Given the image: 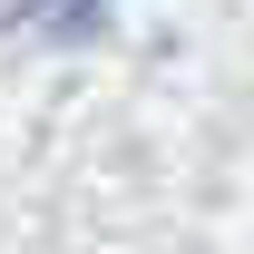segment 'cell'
<instances>
[{"label":"cell","instance_id":"1","mask_svg":"<svg viewBox=\"0 0 254 254\" xmlns=\"http://www.w3.org/2000/svg\"><path fill=\"white\" fill-rule=\"evenodd\" d=\"M20 20H30L39 39H88L98 20H108V0H30Z\"/></svg>","mask_w":254,"mask_h":254}]
</instances>
